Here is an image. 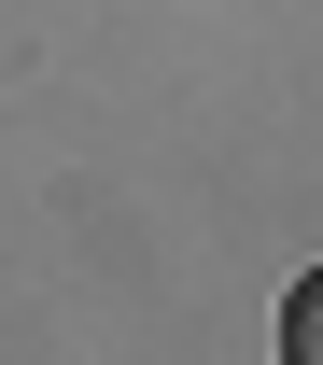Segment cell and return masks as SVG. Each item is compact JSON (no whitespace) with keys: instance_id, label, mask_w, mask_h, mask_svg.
Instances as JSON below:
<instances>
[{"instance_id":"6da1fadb","label":"cell","mask_w":323,"mask_h":365,"mask_svg":"<svg viewBox=\"0 0 323 365\" xmlns=\"http://www.w3.org/2000/svg\"><path fill=\"white\" fill-rule=\"evenodd\" d=\"M281 365H323V267H295V295H281Z\"/></svg>"}]
</instances>
